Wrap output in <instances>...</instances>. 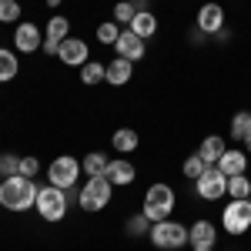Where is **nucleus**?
Returning a JSON list of instances; mask_svg holds the SVG:
<instances>
[{
	"instance_id": "36",
	"label": "nucleus",
	"mask_w": 251,
	"mask_h": 251,
	"mask_svg": "<svg viewBox=\"0 0 251 251\" xmlns=\"http://www.w3.org/2000/svg\"><path fill=\"white\" fill-rule=\"evenodd\" d=\"M191 251H214V248H191Z\"/></svg>"
},
{
	"instance_id": "14",
	"label": "nucleus",
	"mask_w": 251,
	"mask_h": 251,
	"mask_svg": "<svg viewBox=\"0 0 251 251\" xmlns=\"http://www.w3.org/2000/svg\"><path fill=\"white\" fill-rule=\"evenodd\" d=\"M114 188H127V184H134L137 177V168L127 161V157H111V168H107V174H104Z\"/></svg>"
},
{
	"instance_id": "7",
	"label": "nucleus",
	"mask_w": 251,
	"mask_h": 251,
	"mask_svg": "<svg viewBox=\"0 0 251 251\" xmlns=\"http://www.w3.org/2000/svg\"><path fill=\"white\" fill-rule=\"evenodd\" d=\"M80 174H84V168H80L77 157L57 154L50 164H47V184H57V188H64V191H71V188L80 181Z\"/></svg>"
},
{
	"instance_id": "35",
	"label": "nucleus",
	"mask_w": 251,
	"mask_h": 251,
	"mask_svg": "<svg viewBox=\"0 0 251 251\" xmlns=\"http://www.w3.org/2000/svg\"><path fill=\"white\" fill-rule=\"evenodd\" d=\"M47 7H60V0H47Z\"/></svg>"
},
{
	"instance_id": "8",
	"label": "nucleus",
	"mask_w": 251,
	"mask_h": 251,
	"mask_svg": "<svg viewBox=\"0 0 251 251\" xmlns=\"http://www.w3.org/2000/svg\"><path fill=\"white\" fill-rule=\"evenodd\" d=\"M194 191H198V198H201V201H221V198L228 194V177H225V174L211 164L208 171L194 181Z\"/></svg>"
},
{
	"instance_id": "2",
	"label": "nucleus",
	"mask_w": 251,
	"mask_h": 251,
	"mask_svg": "<svg viewBox=\"0 0 251 251\" xmlns=\"http://www.w3.org/2000/svg\"><path fill=\"white\" fill-rule=\"evenodd\" d=\"M174 204H177V194H174L171 184H164V181H154L151 188H148V194H144V218L154 225V221H168L174 211Z\"/></svg>"
},
{
	"instance_id": "16",
	"label": "nucleus",
	"mask_w": 251,
	"mask_h": 251,
	"mask_svg": "<svg viewBox=\"0 0 251 251\" xmlns=\"http://www.w3.org/2000/svg\"><path fill=\"white\" fill-rule=\"evenodd\" d=\"M131 77H134V64L124 60V57H114L111 64H107V77H104V84L124 87V84H131Z\"/></svg>"
},
{
	"instance_id": "21",
	"label": "nucleus",
	"mask_w": 251,
	"mask_h": 251,
	"mask_svg": "<svg viewBox=\"0 0 251 251\" xmlns=\"http://www.w3.org/2000/svg\"><path fill=\"white\" fill-rule=\"evenodd\" d=\"M228 148H225V137L218 134H208L204 141H201V148H198V154L204 157V164H218V157L225 154Z\"/></svg>"
},
{
	"instance_id": "11",
	"label": "nucleus",
	"mask_w": 251,
	"mask_h": 251,
	"mask_svg": "<svg viewBox=\"0 0 251 251\" xmlns=\"http://www.w3.org/2000/svg\"><path fill=\"white\" fill-rule=\"evenodd\" d=\"M148 40H141L134 34V30H121V37H117L114 44V50H117V57H124V60H131V64H137V60H144V54H148V47H144Z\"/></svg>"
},
{
	"instance_id": "19",
	"label": "nucleus",
	"mask_w": 251,
	"mask_h": 251,
	"mask_svg": "<svg viewBox=\"0 0 251 251\" xmlns=\"http://www.w3.org/2000/svg\"><path fill=\"white\" fill-rule=\"evenodd\" d=\"M17 74H20V57H17V50L0 47V84H10Z\"/></svg>"
},
{
	"instance_id": "24",
	"label": "nucleus",
	"mask_w": 251,
	"mask_h": 251,
	"mask_svg": "<svg viewBox=\"0 0 251 251\" xmlns=\"http://www.w3.org/2000/svg\"><path fill=\"white\" fill-rule=\"evenodd\" d=\"M121 30H124V27H117L114 20H104V24H97L94 37L100 40L104 47H114V44H117V37H121Z\"/></svg>"
},
{
	"instance_id": "29",
	"label": "nucleus",
	"mask_w": 251,
	"mask_h": 251,
	"mask_svg": "<svg viewBox=\"0 0 251 251\" xmlns=\"http://www.w3.org/2000/svg\"><path fill=\"white\" fill-rule=\"evenodd\" d=\"M134 3L131 0H117L114 3V24L117 27H131V20H134Z\"/></svg>"
},
{
	"instance_id": "30",
	"label": "nucleus",
	"mask_w": 251,
	"mask_h": 251,
	"mask_svg": "<svg viewBox=\"0 0 251 251\" xmlns=\"http://www.w3.org/2000/svg\"><path fill=\"white\" fill-rule=\"evenodd\" d=\"M148 231H151V221L144 218V211H141V214H131V218H127V234H131V238H144Z\"/></svg>"
},
{
	"instance_id": "5",
	"label": "nucleus",
	"mask_w": 251,
	"mask_h": 251,
	"mask_svg": "<svg viewBox=\"0 0 251 251\" xmlns=\"http://www.w3.org/2000/svg\"><path fill=\"white\" fill-rule=\"evenodd\" d=\"M148 238H151V245L161 251H181L184 245H188V225H181V221H154L151 225V231H148Z\"/></svg>"
},
{
	"instance_id": "26",
	"label": "nucleus",
	"mask_w": 251,
	"mask_h": 251,
	"mask_svg": "<svg viewBox=\"0 0 251 251\" xmlns=\"http://www.w3.org/2000/svg\"><path fill=\"white\" fill-rule=\"evenodd\" d=\"M208 168H211V164H204V157H201V154H188V157H184V164H181V171H184L188 181H198Z\"/></svg>"
},
{
	"instance_id": "23",
	"label": "nucleus",
	"mask_w": 251,
	"mask_h": 251,
	"mask_svg": "<svg viewBox=\"0 0 251 251\" xmlns=\"http://www.w3.org/2000/svg\"><path fill=\"white\" fill-rule=\"evenodd\" d=\"M104 77H107V64H100V60H87L80 67V84H87V87L104 84Z\"/></svg>"
},
{
	"instance_id": "10",
	"label": "nucleus",
	"mask_w": 251,
	"mask_h": 251,
	"mask_svg": "<svg viewBox=\"0 0 251 251\" xmlns=\"http://www.w3.org/2000/svg\"><path fill=\"white\" fill-rule=\"evenodd\" d=\"M221 30H225V7H221V3H214V0L201 3V7H198V34L218 37Z\"/></svg>"
},
{
	"instance_id": "9",
	"label": "nucleus",
	"mask_w": 251,
	"mask_h": 251,
	"mask_svg": "<svg viewBox=\"0 0 251 251\" xmlns=\"http://www.w3.org/2000/svg\"><path fill=\"white\" fill-rule=\"evenodd\" d=\"M40 47H44V30L34 20H20L14 27V50L17 54H37Z\"/></svg>"
},
{
	"instance_id": "20",
	"label": "nucleus",
	"mask_w": 251,
	"mask_h": 251,
	"mask_svg": "<svg viewBox=\"0 0 251 251\" xmlns=\"http://www.w3.org/2000/svg\"><path fill=\"white\" fill-rule=\"evenodd\" d=\"M80 168H84L87 177H100V174H107V168H111V157L104 154V151H91V154H84Z\"/></svg>"
},
{
	"instance_id": "32",
	"label": "nucleus",
	"mask_w": 251,
	"mask_h": 251,
	"mask_svg": "<svg viewBox=\"0 0 251 251\" xmlns=\"http://www.w3.org/2000/svg\"><path fill=\"white\" fill-rule=\"evenodd\" d=\"M20 174H24V177H30V181H37L40 161H37L34 154H20Z\"/></svg>"
},
{
	"instance_id": "6",
	"label": "nucleus",
	"mask_w": 251,
	"mask_h": 251,
	"mask_svg": "<svg viewBox=\"0 0 251 251\" xmlns=\"http://www.w3.org/2000/svg\"><path fill=\"white\" fill-rule=\"evenodd\" d=\"M221 225L225 234H245L251 231V198H228V204L221 208Z\"/></svg>"
},
{
	"instance_id": "13",
	"label": "nucleus",
	"mask_w": 251,
	"mask_h": 251,
	"mask_svg": "<svg viewBox=\"0 0 251 251\" xmlns=\"http://www.w3.org/2000/svg\"><path fill=\"white\" fill-rule=\"evenodd\" d=\"M214 241H218V225L208 221V218H198L188 228V245L191 248H214Z\"/></svg>"
},
{
	"instance_id": "17",
	"label": "nucleus",
	"mask_w": 251,
	"mask_h": 251,
	"mask_svg": "<svg viewBox=\"0 0 251 251\" xmlns=\"http://www.w3.org/2000/svg\"><path fill=\"white\" fill-rule=\"evenodd\" d=\"M137 144H141V134H137L134 127H117L114 134H111V148H114L117 154H134Z\"/></svg>"
},
{
	"instance_id": "33",
	"label": "nucleus",
	"mask_w": 251,
	"mask_h": 251,
	"mask_svg": "<svg viewBox=\"0 0 251 251\" xmlns=\"http://www.w3.org/2000/svg\"><path fill=\"white\" fill-rule=\"evenodd\" d=\"M134 3V10H151V0H131Z\"/></svg>"
},
{
	"instance_id": "34",
	"label": "nucleus",
	"mask_w": 251,
	"mask_h": 251,
	"mask_svg": "<svg viewBox=\"0 0 251 251\" xmlns=\"http://www.w3.org/2000/svg\"><path fill=\"white\" fill-rule=\"evenodd\" d=\"M241 144H245V154L251 157V131H248V137H245V141H241Z\"/></svg>"
},
{
	"instance_id": "22",
	"label": "nucleus",
	"mask_w": 251,
	"mask_h": 251,
	"mask_svg": "<svg viewBox=\"0 0 251 251\" xmlns=\"http://www.w3.org/2000/svg\"><path fill=\"white\" fill-rule=\"evenodd\" d=\"M44 37H47V40H57V44H64V40L71 37V20L64 17V14H54V17L47 20V27H44Z\"/></svg>"
},
{
	"instance_id": "31",
	"label": "nucleus",
	"mask_w": 251,
	"mask_h": 251,
	"mask_svg": "<svg viewBox=\"0 0 251 251\" xmlns=\"http://www.w3.org/2000/svg\"><path fill=\"white\" fill-rule=\"evenodd\" d=\"M20 174V154H0V177Z\"/></svg>"
},
{
	"instance_id": "25",
	"label": "nucleus",
	"mask_w": 251,
	"mask_h": 251,
	"mask_svg": "<svg viewBox=\"0 0 251 251\" xmlns=\"http://www.w3.org/2000/svg\"><path fill=\"white\" fill-rule=\"evenodd\" d=\"M248 131H251V111H238V114L231 117V141H245L248 137Z\"/></svg>"
},
{
	"instance_id": "12",
	"label": "nucleus",
	"mask_w": 251,
	"mask_h": 251,
	"mask_svg": "<svg viewBox=\"0 0 251 251\" xmlns=\"http://www.w3.org/2000/svg\"><path fill=\"white\" fill-rule=\"evenodd\" d=\"M57 60H64V67H84V64L91 60V47H87V40H80V37H67L64 44H60Z\"/></svg>"
},
{
	"instance_id": "18",
	"label": "nucleus",
	"mask_w": 251,
	"mask_h": 251,
	"mask_svg": "<svg viewBox=\"0 0 251 251\" xmlns=\"http://www.w3.org/2000/svg\"><path fill=\"white\" fill-rule=\"evenodd\" d=\"M127 30H134V34H137L141 40H151V37L157 34V17L151 14V10H137Z\"/></svg>"
},
{
	"instance_id": "15",
	"label": "nucleus",
	"mask_w": 251,
	"mask_h": 251,
	"mask_svg": "<svg viewBox=\"0 0 251 251\" xmlns=\"http://www.w3.org/2000/svg\"><path fill=\"white\" fill-rule=\"evenodd\" d=\"M214 168L225 174V177L245 174V171H248V154H245V151H238V148H228L225 154L218 157V164H214Z\"/></svg>"
},
{
	"instance_id": "1",
	"label": "nucleus",
	"mask_w": 251,
	"mask_h": 251,
	"mask_svg": "<svg viewBox=\"0 0 251 251\" xmlns=\"http://www.w3.org/2000/svg\"><path fill=\"white\" fill-rule=\"evenodd\" d=\"M37 204V184L24 174H14V177H0V208L14 214H24Z\"/></svg>"
},
{
	"instance_id": "27",
	"label": "nucleus",
	"mask_w": 251,
	"mask_h": 251,
	"mask_svg": "<svg viewBox=\"0 0 251 251\" xmlns=\"http://www.w3.org/2000/svg\"><path fill=\"white\" fill-rule=\"evenodd\" d=\"M228 198H251V177L248 174L228 177Z\"/></svg>"
},
{
	"instance_id": "4",
	"label": "nucleus",
	"mask_w": 251,
	"mask_h": 251,
	"mask_svg": "<svg viewBox=\"0 0 251 251\" xmlns=\"http://www.w3.org/2000/svg\"><path fill=\"white\" fill-rule=\"evenodd\" d=\"M111 194H114V184H111L104 174H100V177H87V181L80 184V191H77V204L87 214H97V211H104V208L111 204Z\"/></svg>"
},
{
	"instance_id": "3",
	"label": "nucleus",
	"mask_w": 251,
	"mask_h": 251,
	"mask_svg": "<svg viewBox=\"0 0 251 251\" xmlns=\"http://www.w3.org/2000/svg\"><path fill=\"white\" fill-rule=\"evenodd\" d=\"M37 214L47 221V225H57L67 218V208H71V201H67V191L57 188V184H40L37 188Z\"/></svg>"
},
{
	"instance_id": "28",
	"label": "nucleus",
	"mask_w": 251,
	"mask_h": 251,
	"mask_svg": "<svg viewBox=\"0 0 251 251\" xmlns=\"http://www.w3.org/2000/svg\"><path fill=\"white\" fill-rule=\"evenodd\" d=\"M20 14H24V7H20L17 0H0V24H20Z\"/></svg>"
}]
</instances>
